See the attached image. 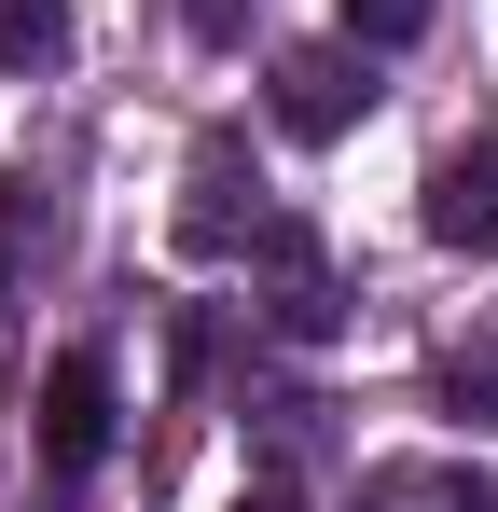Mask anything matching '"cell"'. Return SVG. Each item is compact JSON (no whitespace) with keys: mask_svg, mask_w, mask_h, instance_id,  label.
Listing matches in <instances>:
<instances>
[{"mask_svg":"<svg viewBox=\"0 0 498 512\" xmlns=\"http://www.w3.org/2000/svg\"><path fill=\"white\" fill-rule=\"evenodd\" d=\"M360 111H374V56L360 42H291L277 56V125L291 139H346Z\"/></svg>","mask_w":498,"mask_h":512,"instance_id":"6da1fadb","label":"cell"},{"mask_svg":"<svg viewBox=\"0 0 498 512\" xmlns=\"http://www.w3.org/2000/svg\"><path fill=\"white\" fill-rule=\"evenodd\" d=\"M97 457H111V360H83V346H70V360L42 374V471L83 485Z\"/></svg>","mask_w":498,"mask_h":512,"instance_id":"7a4b0ae2","label":"cell"},{"mask_svg":"<svg viewBox=\"0 0 498 512\" xmlns=\"http://www.w3.org/2000/svg\"><path fill=\"white\" fill-rule=\"evenodd\" d=\"M429 236L471 250V263H498V139H471V153L429 167Z\"/></svg>","mask_w":498,"mask_h":512,"instance_id":"3957f363","label":"cell"},{"mask_svg":"<svg viewBox=\"0 0 498 512\" xmlns=\"http://www.w3.org/2000/svg\"><path fill=\"white\" fill-rule=\"evenodd\" d=\"M360 512H498V471H457V457H402V471H360Z\"/></svg>","mask_w":498,"mask_h":512,"instance_id":"277c9868","label":"cell"},{"mask_svg":"<svg viewBox=\"0 0 498 512\" xmlns=\"http://www.w3.org/2000/svg\"><path fill=\"white\" fill-rule=\"evenodd\" d=\"M194 250H236V153H194V208H180Z\"/></svg>","mask_w":498,"mask_h":512,"instance_id":"5b68a950","label":"cell"},{"mask_svg":"<svg viewBox=\"0 0 498 512\" xmlns=\"http://www.w3.org/2000/svg\"><path fill=\"white\" fill-rule=\"evenodd\" d=\"M56 42H70L56 0H0V56H56Z\"/></svg>","mask_w":498,"mask_h":512,"instance_id":"8992f818","label":"cell"},{"mask_svg":"<svg viewBox=\"0 0 498 512\" xmlns=\"http://www.w3.org/2000/svg\"><path fill=\"white\" fill-rule=\"evenodd\" d=\"M443 402H457V416H498V346H457V360H443Z\"/></svg>","mask_w":498,"mask_h":512,"instance_id":"52a82bcc","label":"cell"},{"mask_svg":"<svg viewBox=\"0 0 498 512\" xmlns=\"http://www.w3.org/2000/svg\"><path fill=\"white\" fill-rule=\"evenodd\" d=\"M346 28H360V42H415V28H429V0H346Z\"/></svg>","mask_w":498,"mask_h":512,"instance_id":"ba28073f","label":"cell"},{"mask_svg":"<svg viewBox=\"0 0 498 512\" xmlns=\"http://www.w3.org/2000/svg\"><path fill=\"white\" fill-rule=\"evenodd\" d=\"M236 512H305V499H291V485H249V499H236Z\"/></svg>","mask_w":498,"mask_h":512,"instance_id":"9c48e42d","label":"cell"},{"mask_svg":"<svg viewBox=\"0 0 498 512\" xmlns=\"http://www.w3.org/2000/svg\"><path fill=\"white\" fill-rule=\"evenodd\" d=\"M208 14H222V0H208Z\"/></svg>","mask_w":498,"mask_h":512,"instance_id":"30bf717a","label":"cell"}]
</instances>
